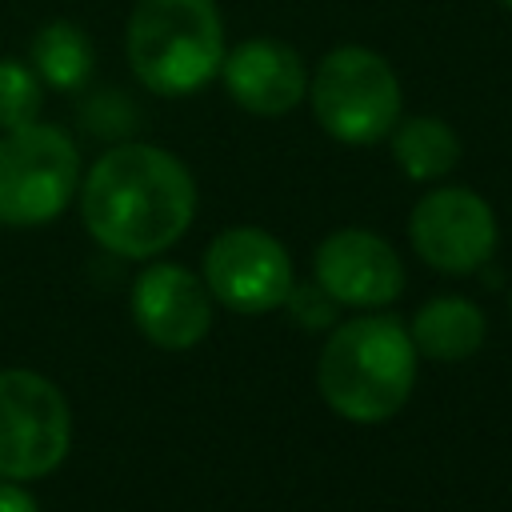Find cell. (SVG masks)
Here are the masks:
<instances>
[{
  "mask_svg": "<svg viewBox=\"0 0 512 512\" xmlns=\"http://www.w3.org/2000/svg\"><path fill=\"white\" fill-rule=\"evenodd\" d=\"M196 212L192 172L156 144H116L84 176L80 216L100 248L124 260L172 248Z\"/></svg>",
  "mask_w": 512,
  "mask_h": 512,
  "instance_id": "1",
  "label": "cell"
},
{
  "mask_svg": "<svg viewBox=\"0 0 512 512\" xmlns=\"http://www.w3.org/2000/svg\"><path fill=\"white\" fill-rule=\"evenodd\" d=\"M320 396L352 424L396 416L416 380V344L392 316H356L332 328L320 352Z\"/></svg>",
  "mask_w": 512,
  "mask_h": 512,
  "instance_id": "2",
  "label": "cell"
},
{
  "mask_svg": "<svg viewBox=\"0 0 512 512\" xmlns=\"http://www.w3.org/2000/svg\"><path fill=\"white\" fill-rule=\"evenodd\" d=\"M136 80L156 96L204 88L224 60V20L216 0H136L124 32Z\"/></svg>",
  "mask_w": 512,
  "mask_h": 512,
  "instance_id": "3",
  "label": "cell"
},
{
  "mask_svg": "<svg viewBox=\"0 0 512 512\" xmlns=\"http://www.w3.org/2000/svg\"><path fill=\"white\" fill-rule=\"evenodd\" d=\"M320 128L340 144H376L400 120V80L392 64L360 44L332 48L308 76Z\"/></svg>",
  "mask_w": 512,
  "mask_h": 512,
  "instance_id": "4",
  "label": "cell"
},
{
  "mask_svg": "<svg viewBox=\"0 0 512 512\" xmlns=\"http://www.w3.org/2000/svg\"><path fill=\"white\" fill-rule=\"evenodd\" d=\"M80 188V152L56 124H24L0 136V224L36 228L56 220Z\"/></svg>",
  "mask_w": 512,
  "mask_h": 512,
  "instance_id": "5",
  "label": "cell"
},
{
  "mask_svg": "<svg viewBox=\"0 0 512 512\" xmlns=\"http://www.w3.org/2000/svg\"><path fill=\"white\" fill-rule=\"evenodd\" d=\"M68 440L72 416L60 388L28 368L0 372V476H48L68 456Z\"/></svg>",
  "mask_w": 512,
  "mask_h": 512,
  "instance_id": "6",
  "label": "cell"
},
{
  "mask_svg": "<svg viewBox=\"0 0 512 512\" xmlns=\"http://www.w3.org/2000/svg\"><path fill=\"white\" fill-rule=\"evenodd\" d=\"M204 284L224 308L240 316H260L288 300L296 276L284 244L272 232L228 228L204 252Z\"/></svg>",
  "mask_w": 512,
  "mask_h": 512,
  "instance_id": "7",
  "label": "cell"
},
{
  "mask_svg": "<svg viewBox=\"0 0 512 512\" xmlns=\"http://www.w3.org/2000/svg\"><path fill=\"white\" fill-rule=\"evenodd\" d=\"M412 248L424 264L464 276L492 260L496 252V216L484 196L472 188H436L420 196L408 220Z\"/></svg>",
  "mask_w": 512,
  "mask_h": 512,
  "instance_id": "8",
  "label": "cell"
},
{
  "mask_svg": "<svg viewBox=\"0 0 512 512\" xmlns=\"http://www.w3.org/2000/svg\"><path fill=\"white\" fill-rule=\"evenodd\" d=\"M132 320L156 348L184 352L212 328L208 284L180 264H148L132 284Z\"/></svg>",
  "mask_w": 512,
  "mask_h": 512,
  "instance_id": "9",
  "label": "cell"
},
{
  "mask_svg": "<svg viewBox=\"0 0 512 512\" xmlns=\"http://www.w3.org/2000/svg\"><path fill=\"white\" fill-rule=\"evenodd\" d=\"M316 284L336 300L352 308H376L392 304L404 288L400 256L388 240L364 228H340L316 248Z\"/></svg>",
  "mask_w": 512,
  "mask_h": 512,
  "instance_id": "10",
  "label": "cell"
},
{
  "mask_svg": "<svg viewBox=\"0 0 512 512\" xmlns=\"http://www.w3.org/2000/svg\"><path fill=\"white\" fill-rule=\"evenodd\" d=\"M220 80L252 116H284L308 96V68L300 52L272 36H252L224 52Z\"/></svg>",
  "mask_w": 512,
  "mask_h": 512,
  "instance_id": "11",
  "label": "cell"
},
{
  "mask_svg": "<svg viewBox=\"0 0 512 512\" xmlns=\"http://www.w3.org/2000/svg\"><path fill=\"white\" fill-rule=\"evenodd\" d=\"M408 336H412L416 352H424L432 360H468L484 344V312L472 300L440 296L416 312Z\"/></svg>",
  "mask_w": 512,
  "mask_h": 512,
  "instance_id": "12",
  "label": "cell"
},
{
  "mask_svg": "<svg viewBox=\"0 0 512 512\" xmlns=\"http://www.w3.org/2000/svg\"><path fill=\"white\" fill-rule=\"evenodd\" d=\"M388 136H392V156L408 180H440L460 160V136L440 116L396 120Z\"/></svg>",
  "mask_w": 512,
  "mask_h": 512,
  "instance_id": "13",
  "label": "cell"
},
{
  "mask_svg": "<svg viewBox=\"0 0 512 512\" xmlns=\"http://www.w3.org/2000/svg\"><path fill=\"white\" fill-rule=\"evenodd\" d=\"M96 52L88 32H80L68 20H48L44 28H36L32 36V72L40 76V84L56 88V92H72L92 76Z\"/></svg>",
  "mask_w": 512,
  "mask_h": 512,
  "instance_id": "14",
  "label": "cell"
},
{
  "mask_svg": "<svg viewBox=\"0 0 512 512\" xmlns=\"http://www.w3.org/2000/svg\"><path fill=\"white\" fill-rule=\"evenodd\" d=\"M44 84L40 76L20 60H0V128H24L40 116Z\"/></svg>",
  "mask_w": 512,
  "mask_h": 512,
  "instance_id": "15",
  "label": "cell"
},
{
  "mask_svg": "<svg viewBox=\"0 0 512 512\" xmlns=\"http://www.w3.org/2000/svg\"><path fill=\"white\" fill-rule=\"evenodd\" d=\"M284 304H292V312H296V320L300 324H308V328H320V324H328L332 320V296L316 284V288H296L292 284V292H288V300Z\"/></svg>",
  "mask_w": 512,
  "mask_h": 512,
  "instance_id": "16",
  "label": "cell"
},
{
  "mask_svg": "<svg viewBox=\"0 0 512 512\" xmlns=\"http://www.w3.org/2000/svg\"><path fill=\"white\" fill-rule=\"evenodd\" d=\"M0 512H40V504L32 500V492L0 476Z\"/></svg>",
  "mask_w": 512,
  "mask_h": 512,
  "instance_id": "17",
  "label": "cell"
},
{
  "mask_svg": "<svg viewBox=\"0 0 512 512\" xmlns=\"http://www.w3.org/2000/svg\"><path fill=\"white\" fill-rule=\"evenodd\" d=\"M500 4H508V8H512V0H500Z\"/></svg>",
  "mask_w": 512,
  "mask_h": 512,
  "instance_id": "18",
  "label": "cell"
}]
</instances>
